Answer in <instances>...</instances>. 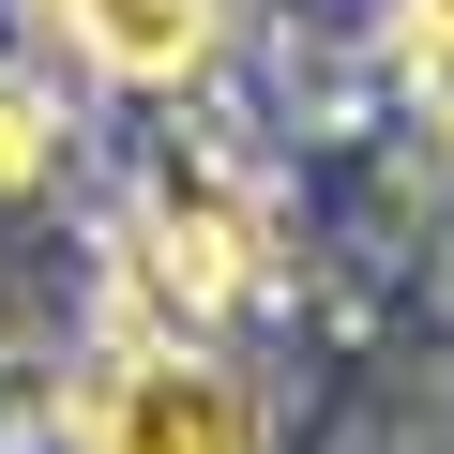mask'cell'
I'll return each mask as SVG.
<instances>
[{"instance_id": "obj_5", "label": "cell", "mask_w": 454, "mask_h": 454, "mask_svg": "<svg viewBox=\"0 0 454 454\" xmlns=\"http://www.w3.org/2000/svg\"><path fill=\"white\" fill-rule=\"evenodd\" d=\"M46 167V106H31V76H0V182H31Z\"/></svg>"}, {"instance_id": "obj_3", "label": "cell", "mask_w": 454, "mask_h": 454, "mask_svg": "<svg viewBox=\"0 0 454 454\" xmlns=\"http://www.w3.org/2000/svg\"><path fill=\"white\" fill-rule=\"evenodd\" d=\"M61 16V46L91 61V76H121V91H182L212 46H227V0H46Z\"/></svg>"}, {"instance_id": "obj_4", "label": "cell", "mask_w": 454, "mask_h": 454, "mask_svg": "<svg viewBox=\"0 0 454 454\" xmlns=\"http://www.w3.org/2000/svg\"><path fill=\"white\" fill-rule=\"evenodd\" d=\"M409 91H424V121L454 137V0H409Z\"/></svg>"}, {"instance_id": "obj_1", "label": "cell", "mask_w": 454, "mask_h": 454, "mask_svg": "<svg viewBox=\"0 0 454 454\" xmlns=\"http://www.w3.org/2000/svg\"><path fill=\"white\" fill-rule=\"evenodd\" d=\"M91 454H258V409L227 364H197L167 333V348H121L91 379Z\"/></svg>"}, {"instance_id": "obj_2", "label": "cell", "mask_w": 454, "mask_h": 454, "mask_svg": "<svg viewBox=\"0 0 454 454\" xmlns=\"http://www.w3.org/2000/svg\"><path fill=\"white\" fill-rule=\"evenodd\" d=\"M137 273H152L167 318H227V303L258 288V212L227 197V182H152V212H137Z\"/></svg>"}]
</instances>
